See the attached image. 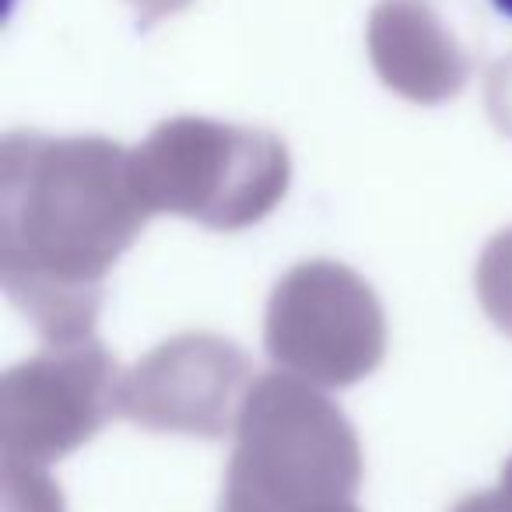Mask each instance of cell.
<instances>
[{
    "mask_svg": "<svg viewBox=\"0 0 512 512\" xmlns=\"http://www.w3.org/2000/svg\"><path fill=\"white\" fill-rule=\"evenodd\" d=\"M488 95H491V113H495V120L512 130V60L495 67Z\"/></svg>",
    "mask_w": 512,
    "mask_h": 512,
    "instance_id": "5",
    "label": "cell"
},
{
    "mask_svg": "<svg viewBox=\"0 0 512 512\" xmlns=\"http://www.w3.org/2000/svg\"><path fill=\"white\" fill-rule=\"evenodd\" d=\"M148 211H176L214 228L264 218L288 186V155L264 130L169 120L130 155Z\"/></svg>",
    "mask_w": 512,
    "mask_h": 512,
    "instance_id": "3",
    "label": "cell"
},
{
    "mask_svg": "<svg viewBox=\"0 0 512 512\" xmlns=\"http://www.w3.org/2000/svg\"><path fill=\"white\" fill-rule=\"evenodd\" d=\"M137 11H141V18L144 22H155V18H162V15H172V11H179V8H186L190 0H130Z\"/></svg>",
    "mask_w": 512,
    "mask_h": 512,
    "instance_id": "6",
    "label": "cell"
},
{
    "mask_svg": "<svg viewBox=\"0 0 512 512\" xmlns=\"http://www.w3.org/2000/svg\"><path fill=\"white\" fill-rule=\"evenodd\" d=\"M491 4H495V8L502 11L505 18H512V0H491Z\"/></svg>",
    "mask_w": 512,
    "mask_h": 512,
    "instance_id": "9",
    "label": "cell"
},
{
    "mask_svg": "<svg viewBox=\"0 0 512 512\" xmlns=\"http://www.w3.org/2000/svg\"><path fill=\"white\" fill-rule=\"evenodd\" d=\"M369 50L386 85L414 102H442L467 81V53L432 0H383Z\"/></svg>",
    "mask_w": 512,
    "mask_h": 512,
    "instance_id": "4",
    "label": "cell"
},
{
    "mask_svg": "<svg viewBox=\"0 0 512 512\" xmlns=\"http://www.w3.org/2000/svg\"><path fill=\"white\" fill-rule=\"evenodd\" d=\"M456 512H512L509 502H498L491 495H481V498H467Z\"/></svg>",
    "mask_w": 512,
    "mask_h": 512,
    "instance_id": "7",
    "label": "cell"
},
{
    "mask_svg": "<svg viewBox=\"0 0 512 512\" xmlns=\"http://www.w3.org/2000/svg\"><path fill=\"white\" fill-rule=\"evenodd\" d=\"M4 285L46 337L81 341L102 278L148 218L130 155L102 137L11 134L0 151Z\"/></svg>",
    "mask_w": 512,
    "mask_h": 512,
    "instance_id": "1",
    "label": "cell"
},
{
    "mask_svg": "<svg viewBox=\"0 0 512 512\" xmlns=\"http://www.w3.org/2000/svg\"><path fill=\"white\" fill-rule=\"evenodd\" d=\"M502 498L509 502V509H512V463H509V470H505V481H502Z\"/></svg>",
    "mask_w": 512,
    "mask_h": 512,
    "instance_id": "8",
    "label": "cell"
},
{
    "mask_svg": "<svg viewBox=\"0 0 512 512\" xmlns=\"http://www.w3.org/2000/svg\"><path fill=\"white\" fill-rule=\"evenodd\" d=\"M221 512H358V449L344 418L292 379H267L242 414Z\"/></svg>",
    "mask_w": 512,
    "mask_h": 512,
    "instance_id": "2",
    "label": "cell"
}]
</instances>
